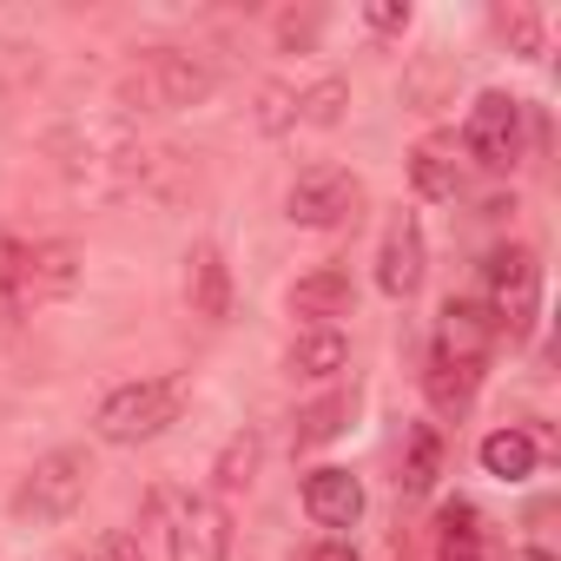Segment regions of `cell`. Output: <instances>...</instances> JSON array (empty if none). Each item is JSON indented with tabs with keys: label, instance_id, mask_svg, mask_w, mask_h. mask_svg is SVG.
<instances>
[{
	"label": "cell",
	"instance_id": "cell-1",
	"mask_svg": "<svg viewBox=\"0 0 561 561\" xmlns=\"http://www.w3.org/2000/svg\"><path fill=\"white\" fill-rule=\"evenodd\" d=\"M211 93H218V67L185 47H146L113 80V100L126 113H185V106H205Z\"/></svg>",
	"mask_w": 561,
	"mask_h": 561
},
{
	"label": "cell",
	"instance_id": "cell-2",
	"mask_svg": "<svg viewBox=\"0 0 561 561\" xmlns=\"http://www.w3.org/2000/svg\"><path fill=\"white\" fill-rule=\"evenodd\" d=\"M87 482H93V456L87 449H47L8 495V515L21 528H54L67 522L80 502H87Z\"/></svg>",
	"mask_w": 561,
	"mask_h": 561
},
{
	"label": "cell",
	"instance_id": "cell-3",
	"mask_svg": "<svg viewBox=\"0 0 561 561\" xmlns=\"http://www.w3.org/2000/svg\"><path fill=\"white\" fill-rule=\"evenodd\" d=\"M179 410H185V383H179V377H139V383H119V390L93 410V430H100V443L133 449V443L165 436V430L179 423Z\"/></svg>",
	"mask_w": 561,
	"mask_h": 561
},
{
	"label": "cell",
	"instance_id": "cell-4",
	"mask_svg": "<svg viewBox=\"0 0 561 561\" xmlns=\"http://www.w3.org/2000/svg\"><path fill=\"white\" fill-rule=\"evenodd\" d=\"M482 311H489L495 331H508L515 344L535 331V318H541V264H535L528 244H508V251L489 257V305H482Z\"/></svg>",
	"mask_w": 561,
	"mask_h": 561
},
{
	"label": "cell",
	"instance_id": "cell-5",
	"mask_svg": "<svg viewBox=\"0 0 561 561\" xmlns=\"http://www.w3.org/2000/svg\"><path fill=\"white\" fill-rule=\"evenodd\" d=\"M357 211H364V185L344 165H305L291 179V192H285V218L305 225V231H337Z\"/></svg>",
	"mask_w": 561,
	"mask_h": 561
},
{
	"label": "cell",
	"instance_id": "cell-6",
	"mask_svg": "<svg viewBox=\"0 0 561 561\" xmlns=\"http://www.w3.org/2000/svg\"><path fill=\"white\" fill-rule=\"evenodd\" d=\"M522 146H528V133H522V100H515V93H482V100L469 106L462 152H469L476 165H489V172H508V165L522 159Z\"/></svg>",
	"mask_w": 561,
	"mask_h": 561
},
{
	"label": "cell",
	"instance_id": "cell-7",
	"mask_svg": "<svg viewBox=\"0 0 561 561\" xmlns=\"http://www.w3.org/2000/svg\"><path fill=\"white\" fill-rule=\"evenodd\" d=\"M159 508H172V528H165V548L172 561H225L231 554V522H225V502L218 495H159Z\"/></svg>",
	"mask_w": 561,
	"mask_h": 561
},
{
	"label": "cell",
	"instance_id": "cell-8",
	"mask_svg": "<svg viewBox=\"0 0 561 561\" xmlns=\"http://www.w3.org/2000/svg\"><path fill=\"white\" fill-rule=\"evenodd\" d=\"M423 264H430L423 225H416V211H397L390 231H383V244H377V291H383V298H416Z\"/></svg>",
	"mask_w": 561,
	"mask_h": 561
},
{
	"label": "cell",
	"instance_id": "cell-9",
	"mask_svg": "<svg viewBox=\"0 0 561 561\" xmlns=\"http://www.w3.org/2000/svg\"><path fill=\"white\" fill-rule=\"evenodd\" d=\"M285 305L291 318H305V331H337V318H351V277L337 264H318L285 291Z\"/></svg>",
	"mask_w": 561,
	"mask_h": 561
},
{
	"label": "cell",
	"instance_id": "cell-10",
	"mask_svg": "<svg viewBox=\"0 0 561 561\" xmlns=\"http://www.w3.org/2000/svg\"><path fill=\"white\" fill-rule=\"evenodd\" d=\"M495 337H502V331H495V318H489L476 298H449V305H443V331H436V351H443V357H462V364L482 370L489 351H495Z\"/></svg>",
	"mask_w": 561,
	"mask_h": 561
},
{
	"label": "cell",
	"instance_id": "cell-11",
	"mask_svg": "<svg viewBox=\"0 0 561 561\" xmlns=\"http://www.w3.org/2000/svg\"><path fill=\"white\" fill-rule=\"evenodd\" d=\"M305 515L318 528H357L364 515V482L351 469H311L305 476Z\"/></svg>",
	"mask_w": 561,
	"mask_h": 561
},
{
	"label": "cell",
	"instance_id": "cell-12",
	"mask_svg": "<svg viewBox=\"0 0 561 561\" xmlns=\"http://www.w3.org/2000/svg\"><path fill=\"white\" fill-rule=\"evenodd\" d=\"M185 305H192V318L225 324V311H231V271H225L218 244H192V257H185Z\"/></svg>",
	"mask_w": 561,
	"mask_h": 561
},
{
	"label": "cell",
	"instance_id": "cell-13",
	"mask_svg": "<svg viewBox=\"0 0 561 561\" xmlns=\"http://www.w3.org/2000/svg\"><path fill=\"white\" fill-rule=\"evenodd\" d=\"M27 285L34 298H67L80 285V251L67 238H27Z\"/></svg>",
	"mask_w": 561,
	"mask_h": 561
},
{
	"label": "cell",
	"instance_id": "cell-14",
	"mask_svg": "<svg viewBox=\"0 0 561 561\" xmlns=\"http://www.w3.org/2000/svg\"><path fill=\"white\" fill-rule=\"evenodd\" d=\"M410 185H416L423 198L449 205V198L462 192V159H456V139H423V146L410 152Z\"/></svg>",
	"mask_w": 561,
	"mask_h": 561
},
{
	"label": "cell",
	"instance_id": "cell-15",
	"mask_svg": "<svg viewBox=\"0 0 561 561\" xmlns=\"http://www.w3.org/2000/svg\"><path fill=\"white\" fill-rule=\"evenodd\" d=\"M423 390H430V403H436L443 416H469V403H476V390H482V370H476V364H462V357L430 351Z\"/></svg>",
	"mask_w": 561,
	"mask_h": 561
},
{
	"label": "cell",
	"instance_id": "cell-16",
	"mask_svg": "<svg viewBox=\"0 0 561 561\" xmlns=\"http://www.w3.org/2000/svg\"><path fill=\"white\" fill-rule=\"evenodd\" d=\"M285 364H291V377H305V383H331V377L351 364V337H344V331H298Z\"/></svg>",
	"mask_w": 561,
	"mask_h": 561
},
{
	"label": "cell",
	"instance_id": "cell-17",
	"mask_svg": "<svg viewBox=\"0 0 561 561\" xmlns=\"http://www.w3.org/2000/svg\"><path fill=\"white\" fill-rule=\"evenodd\" d=\"M436 476H443V436H436V423H410V430H403L397 489H403V495H430Z\"/></svg>",
	"mask_w": 561,
	"mask_h": 561
},
{
	"label": "cell",
	"instance_id": "cell-18",
	"mask_svg": "<svg viewBox=\"0 0 561 561\" xmlns=\"http://www.w3.org/2000/svg\"><path fill=\"white\" fill-rule=\"evenodd\" d=\"M436 548H443V561H489L482 508L476 502H443L436 508Z\"/></svg>",
	"mask_w": 561,
	"mask_h": 561
},
{
	"label": "cell",
	"instance_id": "cell-19",
	"mask_svg": "<svg viewBox=\"0 0 561 561\" xmlns=\"http://www.w3.org/2000/svg\"><path fill=\"white\" fill-rule=\"evenodd\" d=\"M351 390H331V397H318L311 410H298V430H291V443L298 449H324L331 436H344V423H351Z\"/></svg>",
	"mask_w": 561,
	"mask_h": 561
},
{
	"label": "cell",
	"instance_id": "cell-20",
	"mask_svg": "<svg viewBox=\"0 0 561 561\" xmlns=\"http://www.w3.org/2000/svg\"><path fill=\"white\" fill-rule=\"evenodd\" d=\"M482 469L502 476V482L535 476V436H528V430H489V436H482Z\"/></svg>",
	"mask_w": 561,
	"mask_h": 561
},
{
	"label": "cell",
	"instance_id": "cell-21",
	"mask_svg": "<svg viewBox=\"0 0 561 561\" xmlns=\"http://www.w3.org/2000/svg\"><path fill=\"white\" fill-rule=\"evenodd\" d=\"M251 476H257V430H238L218 449V462H211V489L218 495H238V489H251Z\"/></svg>",
	"mask_w": 561,
	"mask_h": 561
},
{
	"label": "cell",
	"instance_id": "cell-22",
	"mask_svg": "<svg viewBox=\"0 0 561 561\" xmlns=\"http://www.w3.org/2000/svg\"><path fill=\"white\" fill-rule=\"evenodd\" d=\"M344 100H351L344 80H318V87H305L291 100V126H337L344 119Z\"/></svg>",
	"mask_w": 561,
	"mask_h": 561
},
{
	"label": "cell",
	"instance_id": "cell-23",
	"mask_svg": "<svg viewBox=\"0 0 561 561\" xmlns=\"http://www.w3.org/2000/svg\"><path fill=\"white\" fill-rule=\"evenodd\" d=\"M0 298H8V305H34V285H27V238H0Z\"/></svg>",
	"mask_w": 561,
	"mask_h": 561
},
{
	"label": "cell",
	"instance_id": "cell-24",
	"mask_svg": "<svg viewBox=\"0 0 561 561\" xmlns=\"http://www.w3.org/2000/svg\"><path fill=\"white\" fill-rule=\"evenodd\" d=\"M495 27L515 41V54H541V21H535V8H495Z\"/></svg>",
	"mask_w": 561,
	"mask_h": 561
},
{
	"label": "cell",
	"instance_id": "cell-25",
	"mask_svg": "<svg viewBox=\"0 0 561 561\" xmlns=\"http://www.w3.org/2000/svg\"><path fill=\"white\" fill-rule=\"evenodd\" d=\"M364 21H370L377 34H403V27H410V8H403V0H370Z\"/></svg>",
	"mask_w": 561,
	"mask_h": 561
},
{
	"label": "cell",
	"instance_id": "cell-26",
	"mask_svg": "<svg viewBox=\"0 0 561 561\" xmlns=\"http://www.w3.org/2000/svg\"><path fill=\"white\" fill-rule=\"evenodd\" d=\"M87 561H146V554H139V541H133V535H106Z\"/></svg>",
	"mask_w": 561,
	"mask_h": 561
},
{
	"label": "cell",
	"instance_id": "cell-27",
	"mask_svg": "<svg viewBox=\"0 0 561 561\" xmlns=\"http://www.w3.org/2000/svg\"><path fill=\"white\" fill-rule=\"evenodd\" d=\"M305 561H357V554H351V548H344V541H318V548H311V554H305Z\"/></svg>",
	"mask_w": 561,
	"mask_h": 561
}]
</instances>
